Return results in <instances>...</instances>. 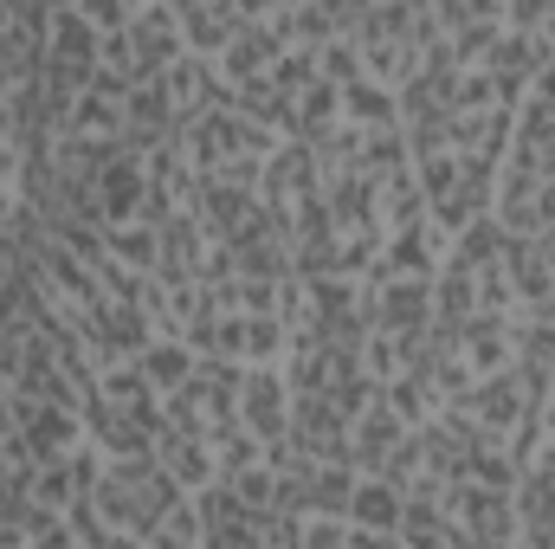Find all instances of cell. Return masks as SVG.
<instances>
[{
	"label": "cell",
	"mask_w": 555,
	"mask_h": 549,
	"mask_svg": "<svg viewBox=\"0 0 555 549\" xmlns=\"http://www.w3.org/2000/svg\"><path fill=\"white\" fill-rule=\"evenodd\" d=\"M297 549H349V524H336V518H310Z\"/></svg>",
	"instance_id": "26"
},
{
	"label": "cell",
	"mask_w": 555,
	"mask_h": 549,
	"mask_svg": "<svg viewBox=\"0 0 555 549\" xmlns=\"http://www.w3.org/2000/svg\"><path fill=\"white\" fill-rule=\"evenodd\" d=\"M0 549H26V544H20V531H13L7 518H0Z\"/></svg>",
	"instance_id": "29"
},
{
	"label": "cell",
	"mask_w": 555,
	"mask_h": 549,
	"mask_svg": "<svg viewBox=\"0 0 555 549\" xmlns=\"http://www.w3.org/2000/svg\"><path fill=\"white\" fill-rule=\"evenodd\" d=\"M188 214L201 220L207 246H233V240L259 220V194H240V188H227V181L201 175V188H194V207H188Z\"/></svg>",
	"instance_id": "8"
},
{
	"label": "cell",
	"mask_w": 555,
	"mask_h": 549,
	"mask_svg": "<svg viewBox=\"0 0 555 549\" xmlns=\"http://www.w3.org/2000/svg\"><path fill=\"white\" fill-rule=\"evenodd\" d=\"M13 439L33 452V465L65 459V452L85 446V413L78 408H52V401H20V426H13Z\"/></svg>",
	"instance_id": "7"
},
{
	"label": "cell",
	"mask_w": 555,
	"mask_h": 549,
	"mask_svg": "<svg viewBox=\"0 0 555 549\" xmlns=\"http://www.w3.org/2000/svg\"><path fill=\"white\" fill-rule=\"evenodd\" d=\"M401 439H408V426H401V420L388 413V401L375 395V408L356 413V426H349V459H356V472L369 478V472H375V465L401 446Z\"/></svg>",
	"instance_id": "14"
},
{
	"label": "cell",
	"mask_w": 555,
	"mask_h": 549,
	"mask_svg": "<svg viewBox=\"0 0 555 549\" xmlns=\"http://www.w3.org/2000/svg\"><path fill=\"white\" fill-rule=\"evenodd\" d=\"M511 162H524V168H530V175H537V181H550V188H555V137L543 142V149H537V155H511Z\"/></svg>",
	"instance_id": "27"
},
{
	"label": "cell",
	"mask_w": 555,
	"mask_h": 549,
	"mask_svg": "<svg viewBox=\"0 0 555 549\" xmlns=\"http://www.w3.org/2000/svg\"><path fill=\"white\" fill-rule=\"evenodd\" d=\"M284 446H291L297 459H310V465H356V459H349V420L330 408L323 395L291 401V433H284Z\"/></svg>",
	"instance_id": "3"
},
{
	"label": "cell",
	"mask_w": 555,
	"mask_h": 549,
	"mask_svg": "<svg viewBox=\"0 0 555 549\" xmlns=\"http://www.w3.org/2000/svg\"><path fill=\"white\" fill-rule=\"evenodd\" d=\"M155 465H162L188 498H201L207 485H220L214 446H207V439H194V433H162V439H155Z\"/></svg>",
	"instance_id": "13"
},
{
	"label": "cell",
	"mask_w": 555,
	"mask_h": 549,
	"mask_svg": "<svg viewBox=\"0 0 555 549\" xmlns=\"http://www.w3.org/2000/svg\"><path fill=\"white\" fill-rule=\"evenodd\" d=\"M26 549H78V544H72V537H65V524H59L52 537H39V544H26Z\"/></svg>",
	"instance_id": "28"
},
{
	"label": "cell",
	"mask_w": 555,
	"mask_h": 549,
	"mask_svg": "<svg viewBox=\"0 0 555 549\" xmlns=\"http://www.w3.org/2000/svg\"><path fill=\"white\" fill-rule=\"evenodd\" d=\"M459 356H465V369L485 382V375H504L511 362H517V317H491V310H478L465 330H459Z\"/></svg>",
	"instance_id": "12"
},
{
	"label": "cell",
	"mask_w": 555,
	"mask_h": 549,
	"mask_svg": "<svg viewBox=\"0 0 555 549\" xmlns=\"http://www.w3.org/2000/svg\"><path fill=\"white\" fill-rule=\"evenodd\" d=\"M78 13H85V26H91L98 39H117V33H130V20H137L130 0H78Z\"/></svg>",
	"instance_id": "25"
},
{
	"label": "cell",
	"mask_w": 555,
	"mask_h": 549,
	"mask_svg": "<svg viewBox=\"0 0 555 549\" xmlns=\"http://www.w3.org/2000/svg\"><path fill=\"white\" fill-rule=\"evenodd\" d=\"M104 246H111V259H117V266H130V272H142V278H155V266H162V233H155L149 220L111 227V233H104Z\"/></svg>",
	"instance_id": "21"
},
{
	"label": "cell",
	"mask_w": 555,
	"mask_h": 549,
	"mask_svg": "<svg viewBox=\"0 0 555 549\" xmlns=\"http://www.w3.org/2000/svg\"><path fill=\"white\" fill-rule=\"evenodd\" d=\"M356 485H362L356 465H317V472H310V518H336V524H349V498H356Z\"/></svg>",
	"instance_id": "20"
},
{
	"label": "cell",
	"mask_w": 555,
	"mask_h": 549,
	"mask_svg": "<svg viewBox=\"0 0 555 549\" xmlns=\"http://www.w3.org/2000/svg\"><path fill=\"white\" fill-rule=\"evenodd\" d=\"M317 72H323V85H336V91H349V85H362L369 72H362V46L356 39H330L323 52H317Z\"/></svg>",
	"instance_id": "24"
},
{
	"label": "cell",
	"mask_w": 555,
	"mask_h": 549,
	"mask_svg": "<svg viewBox=\"0 0 555 549\" xmlns=\"http://www.w3.org/2000/svg\"><path fill=\"white\" fill-rule=\"evenodd\" d=\"M550 227H555V214H550Z\"/></svg>",
	"instance_id": "31"
},
{
	"label": "cell",
	"mask_w": 555,
	"mask_h": 549,
	"mask_svg": "<svg viewBox=\"0 0 555 549\" xmlns=\"http://www.w3.org/2000/svg\"><path fill=\"white\" fill-rule=\"evenodd\" d=\"M175 26H181V46L194 59H220L240 33H246V7H207V0H175Z\"/></svg>",
	"instance_id": "10"
},
{
	"label": "cell",
	"mask_w": 555,
	"mask_h": 549,
	"mask_svg": "<svg viewBox=\"0 0 555 549\" xmlns=\"http://www.w3.org/2000/svg\"><path fill=\"white\" fill-rule=\"evenodd\" d=\"M310 194H323V162H317V149L310 142H278V155L266 162V181H259V201L272 207V214H291V207H304Z\"/></svg>",
	"instance_id": "5"
},
{
	"label": "cell",
	"mask_w": 555,
	"mask_h": 549,
	"mask_svg": "<svg viewBox=\"0 0 555 549\" xmlns=\"http://www.w3.org/2000/svg\"><path fill=\"white\" fill-rule=\"evenodd\" d=\"M459 408L478 420V433H485L491 446H504V439L517 433V420L537 408V401H530V395H524V382H517V375L504 369V375H485V382H478V388H472V395H465Z\"/></svg>",
	"instance_id": "9"
},
{
	"label": "cell",
	"mask_w": 555,
	"mask_h": 549,
	"mask_svg": "<svg viewBox=\"0 0 555 549\" xmlns=\"http://www.w3.org/2000/svg\"><path fill=\"white\" fill-rule=\"evenodd\" d=\"M137 369H142V382H149L155 395H175V388H181V382L201 369V356H194L181 336H155V343L137 356Z\"/></svg>",
	"instance_id": "17"
},
{
	"label": "cell",
	"mask_w": 555,
	"mask_h": 549,
	"mask_svg": "<svg viewBox=\"0 0 555 549\" xmlns=\"http://www.w3.org/2000/svg\"><path fill=\"white\" fill-rule=\"evenodd\" d=\"M343 124H349V130H395V124H401V104H395L388 85L362 78V85L343 91Z\"/></svg>",
	"instance_id": "19"
},
{
	"label": "cell",
	"mask_w": 555,
	"mask_h": 549,
	"mask_svg": "<svg viewBox=\"0 0 555 549\" xmlns=\"http://www.w3.org/2000/svg\"><path fill=\"white\" fill-rule=\"evenodd\" d=\"M20 201H26V149H20V130H13V104L0 98V272H20V253L7 240Z\"/></svg>",
	"instance_id": "11"
},
{
	"label": "cell",
	"mask_w": 555,
	"mask_h": 549,
	"mask_svg": "<svg viewBox=\"0 0 555 549\" xmlns=\"http://www.w3.org/2000/svg\"><path fill=\"white\" fill-rule=\"evenodd\" d=\"M382 401H388V413H395V420H401L408 433H420V426H426L433 413L446 408V401L433 395V382H426L420 369H401L395 382H382Z\"/></svg>",
	"instance_id": "18"
},
{
	"label": "cell",
	"mask_w": 555,
	"mask_h": 549,
	"mask_svg": "<svg viewBox=\"0 0 555 549\" xmlns=\"http://www.w3.org/2000/svg\"><path fill=\"white\" fill-rule=\"evenodd\" d=\"M91 505H98V518L124 537V544H149L181 505H188V491L155 465V452L149 459H124V465H104V478H98V491H91Z\"/></svg>",
	"instance_id": "1"
},
{
	"label": "cell",
	"mask_w": 555,
	"mask_h": 549,
	"mask_svg": "<svg viewBox=\"0 0 555 549\" xmlns=\"http://www.w3.org/2000/svg\"><path fill=\"white\" fill-rule=\"evenodd\" d=\"M207 446H214V465H220V478H233V472H246V465H259V459H266V446H259V439H253L240 420H233V426H220Z\"/></svg>",
	"instance_id": "23"
},
{
	"label": "cell",
	"mask_w": 555,
	"mask_h": 549,
	"mask_svg": "<svg viewBox=\"0 0 555 549\" xmlns=\"http://www.w3.org/2000/svg\"><path fill=\"white\" fill-rule=\"evenodd\" d=\"M401 511H408V498H401V491H388L382 478H362V485H356V498H349V531L395 537V531H401Z\"/></svg>",
	"instance_id": "16"
},
{
	"label": "cell",
	"mask_w": 555,
	"mask_h": 549,
	"mask_svg": "<svg viewBox=\"0 0 555 549\" xmlns=\"http://www.w3.org/2000/svg\"><path fill=\"white\" fill-rule=\"evenodd\" d=\"M395 544H401V549H459V544H465V531H459V524H452L433 498H408Z\"/></svg>",
	"instance_id": "15"
},
{
	"label": "cell",
	"mask_w": 555,
	"mask_h": 549,
	"mask_svg": "<svg viewBox=\"0 0 555 549\" xmlns=\"http://www.w3.org/2000/svg\"><path fill=\"white\" fill-rule=\"evenodd\" d=\"M291 111H297V142H323L336 124H343V91L317 78V85H310V91H304Z\"/></svg>",
	"instance_id": "22"
},
{
	"label": "cell",
	"mask_w": 555,
	"mask_h": 549,
	"mask_svg": "<svg viewBox=\"0 0 555 549\" xmlns=\"http://www.w3.org/2000/svg\"><path fill=\"white\" fill-rule=\"evenodd\" d=\"M369 330L420 349L433 330V284L426 278H369Z\"/></svg>",
	"instance_id": "2"
},
{
	"label": "cell",
	"mask_w": 555,
	"mask_h": 549,
	"mask_svg": "<svg viewBox=\"0 0 555 549\" xmlns=\"http://www.w3.org/2000/svg\"><path fill=\"white\" fill-rule=\"evenodd\" d=\"M291 388H284V369H246L240 382V426L259 439V446H278L291 433Z\"/></svg>",
	"instance_id": "6"
},
{
	"label": "cell",
	"mask_w": 555,
	"mask_h": 549,
	"mask_svg": "<svg viewBox=\"0 0 555 549\" xmlns=\"http://www.w3.org/2000/svg\"><path fill=\"white\" fill-rule=\"evenodd\" d=\"M130 549H149V544H130Z\"/></svg>",
	"instance_id": "30"
},
{
	"label": "cell",
	"mask_w": 555,
	"mask_h": 549,
	"mask_svg": "<svg viewBox=\"0 0 555 549\" xmlns=\"http://www.w3.org/2000/svg\"><path fill=\"white\" fill-rule=\"evenodd\" d=\"M124 46H130V85H162L168 65L188 52L181 46V26H175V7H137Z\"/></svg>",
	"instance_id": "4"
}]
</instances>
